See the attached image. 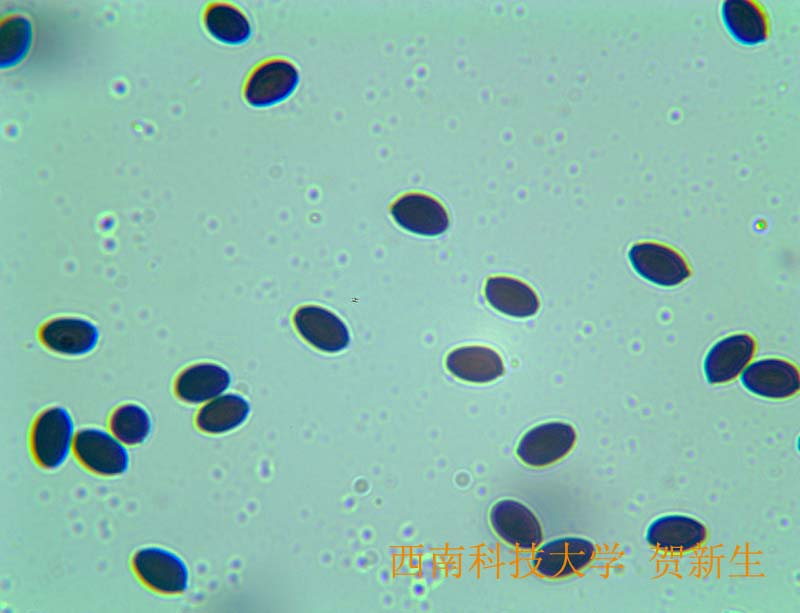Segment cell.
<instances>
[{
  "instance_id": "cell-1",
  "label": "cell",
  "mask_w": 800,
  "mask_h": 613,
  "mask_svg": "<svg viewBox=\"0 0 800 613\" xmlns=\"http://www.w3.org/2000/svg\"><path fill=\"white\" fill-rule=\"evenodd\" d=\"M73 430V420L65 408L52 407L43 411L37 417L31 434L36 461L44 468L59 467L69 454Z\"/></svg>"
},
{
  "instance_id": "cell-2",
  "label": "cell",
  "mask_w": 800,
  "mask_h": 613,
  "mask_svg": "<svg viewBox=\"0 0 800 613\" xmlns=\"http://www.w3.org/2000/svg\"><path fill=\"white\" fill-rule=\"evenodd\" d=\"M299 73L293 63L273 58L257 65L247 77L243 94L253 107H269L287 99L296 89Z\"/></svg>"
},
{
  "instance_id": "cell-3",
  "label": "cell",
  "mask_w": 800,
  "mask_h": 613,
  "mask_svg": "<svg viewBox=\"0 0 800 613\" xmlns=\"http://www.w3.org/2000/svg\"><path fill=\"white\" fill-rule=\"evenodd\" d=\"M576 432L564 422H547L528 430L516 449L519 459L531 467H544L565 457L574 447Z\"/></svg>"
},
{
  "instance_id": "cell-4",
  "label": "cell",
  "mask_w": 800,
  "mask_h": 613,
  "mask_svg": "<svg viewBox=\"0 0 800 613\" xmlns=\"http://www.w3.org/2000/svg\"><path fill=\"white\" fill-rule=\"evenodd\" d=\"M133 568L150 588L164 594H180L188 588V569L176 554L159 548L139 550L133 557Z\"/></svg>"
},
{
  "instance_id": "cell-5",
  "label": "cell",
  "mask_w": 800,
  "mask_h": 613,
  "mask_svg": "<svg viewBox=\"0 0 800 613\" xmlns=\"http://www.w3.org/2000/svg\"><path fill=\"white\" fill-rule=\"evenodd\" d=\"M628 257L637 274L660 286L679 285L691 274L684 258L665 245L652 242L635 244Z\"/></svg>"
},
{
  "instance_id": "cell-6",
  "label": "cell",
  "mask_w": 800,
  "mask_h": 613,
  "mask_svg": "<svg viewBox=\"0 0 800 613\" xmlns=\"http://www.w3.org/2000/svg\"><path fill=\"white\" fill-rule=\"evenodd\" d=\"M595 553L594 545L583 538L564 537L550 541L535 553L532 565L547 578H563L585 568Z\"/></svg>"
},
{
  "instance_id": "cell-7",
  "label": "cell",
  "mask_w": 800,
  "mask_h": 613,
  "mask_svg": "<svg viewBox=\"0 0 800 613\" xmlns=\"http://www.w3.org/2000/svg\"><path fill=\"white\" fill-rule=\"evenodd\" d=\"M489 518L495 533L514 547L531 550L542 541V529L537 517L518 501H498L492 506Z\"/></svg>"
},
{
  "instance_id": "cell-8",
  "label": "cell",
  "mask_w": 800,
  "mask_h": 613,
  "mask_svg": "<svg viewBox=\"0 0 800 613\" xmlns=\"http://www.w3.org/2000/svg\"><path fill=\"white\" fill-rule=\"evenodd\" d=\"M74 452L83 465L101 475H119L128 468L126 448L103 430L79 431L74 441Z\"/></svg>"
},
{
  "instance_id": "cell-9",
  "label": "cell",
  "mask_w": 800,
  "mask_h": 613,
  "mask_svg": "<svg viewBox=\"0 0 800 613\" xmlns=\"http://www.w3.org/2000/svg\"><path fill=\"white\" fill-rule=\"evenodd\" d=\"M293 321L299 334L318 350L336 353L349 345L348 328L338 316L325 308L302 306L294 313Z\"/></svg>"
},
{
  "instance_id": "cell-10",
  "label": "cell",
  "mask_w": 800,
  "mask_h": 613,
  "mask_svg": "<svg viewBox=\"0 0 800 613\" xmlns=\"http://www.w3.org/2000/svg\"><path fill=\"white\" fill-rule=\"evenodd\" d=\"M394 220L404 229L419 235L436 236L449 225L448 214L435 198L422 193H407L390 207Z\"/></svg>"
},
{
  "instance_id": "cell-11",
  "label": "cell",
  "mask_w": 800,
  "mask_h": 613,
  "mask_svg": "<svg viewBox=\"0 0 800 613\" xmlns=\"http://www.w3.org/2000/svg\"><path fill=\"white\" fill-rule=\"evenodd\" d=\"M725 29L739 44L756 46L766 42L772 31L764 5L756 0H726L721 5Z\"/></svg>"
},
{
  "instance_id": "cell-12",
  "label": "cell",
  "mask_w": 800,
  "mask_h": 613,
  "mask_svg": "<svg viewBox=\"0 0 800 613\" xmlns=\"http://www.w3.org/2000/svg\"><path fill=\"white\" fill-rule=\"evenodd\" d=\"M743 386L765 398L783 399L799 390V374L791 363L781 359H763L750 364L741 375Z\"/></svg>"
},
{
  "instance_id": "cell-13",
  "label": "cell",
  "mask_w": 800,
  "mask_h": 613,
  "mask_svg": "<svg viewBox=\"0 0 800 613\" xmlns=\"http://www.w3.org/2000/svg\"><path fill=\"white\" fill-rule=\"evenodd\" d=\"M40 339L50 350L70 356L90 353L99 342V330L82 318L61 317L46 322L40 329Z\"/></svg>"
},
{
  "instance_id": "cell-14",
  "label": "cell",
  "mask_w": 800,
  "mask_h": 613,
  "mask_svg": "<svg viewBox=\"0 0 800 613\" xmlns=\"http://www.w3.org/2000/svg\"><path fill=\"white\" fill-rule=\"evenodd\" d=\"M756 349L748 334H735L718 341L707 353L704 372L711 384L734 379L751 360Z\"/></svg>"
},
{
  "instance_id": "cell-15",
  "label": "cell",
  "mask_w": 800,
  "mask_h": 613,
  "mask_svg": "<svg viewBox=\"0 0 800 613\" xmlns=\"http://www.w3.org/2000/svg\"><path fill=\"white\" fill-rule=\"evenodd\" d=\"M706 537V528L700 521L677 514L654 520L646 532V540L652 547L672 552L691 550Z\"/></svg>"
},
{
  "instance_id": "cell-16",
  "label": "cell",
  "mask_w": 800,
  "mask_h": 613,
  "mask_svg": "<svg viewBox=\"0 0 800 613\" xmlns=\"http://www.w3.org/2000/svg\"><path fill=\"white\" fill-rule=\"evenodd\" d=\"M228 371L212 363L187 367L176 378L175 392L188 403H202L224 392L230 385Z\"/></svg>"
},
{
  "instance_id": "cell-17",
  "label": "cell",
  "mask_w": 800,
  "mask_h": 613,
  "mask_svg": "<svg viewBox=\"0 0 800 613\" xmlns=\"http://www.w3.org/2000/svg\"><path fill=\"white\" fill-rule=\"evenodd\" d=\"M446 366L459 379L473 383L491 382L504 372L498 353L483 346H465L451 351Z\"/></svg>"
},
{
  "instance_id": "cell-18",
  "label": "cell",
  "mask_w": 800,
  "mask_h": 613,
  "mask_svg": "<svg viewBox=\"0 0 800 613\" xmlns=\"http://www.w3.org/2000/svg\"><path fill=\"white\" fill-rule=\"evenodd\" d=\"M485 296L495 309L514 317L532 316L539 308L536 293L527 284L511 277H490L485 285Z\"/></svg>"
},
{
  "instance_id": "cell-19",
  "label": "cell",
  "mask_w": 800,
  "mask_h": 613,
  "mask_svg": "<svg viewBox=\"0 0 800 613\" xmlns=\"http://www.w3.org/2000/svg\"><path fill=\"white\" fill-rule=\"evenodd\" d=\"M202 21L207 32L224 44L240 45L251 36V26L245 14L228 2H209L203 11Z\"/></svg>"
},
{
  "instance_id": "cell-20",
  "label": "cell",
  "mask_w": 800,
  "mask_h": 613,
  "mask_svg": "<svg viewBox=\"0 0 800 613\" xmlns=\"http://www.w3.org/2000/svg\"><path fill=\"white\" fill-rule=\"evenodd\" d=\"M249 413L247 400L237 394H226L205 404L196 416V424L207 433H225L244 423Z\"/></svg>"
},
{
  "instance_id": "cell-21",
  "label": "cell",
  "mask_w": 800,
  "mask_h": 613,
  "mask_svg": "<svg viewBox=\"0 0 800 613\" xmlns=\"http://www.w3.org/2000/svg\"><path fill=\"white\" fill-rule=\"evenodd\" d=\"M34 31L28 17L10 13L0 22V66L10 69L18 66L28 56Z\"/></svg>"
},
{
  "instance_id": "cell-22",
  "label": "cell",
  "mask_w": 800,
  "mask_h": 613,
  "mask_svg": "<svg viewBox=\"0 0 800 613\" xmlns=\"http://www.w3.org/2000/svg\"><path fill=\"white\" fill-rule=\"evenodd\" d=\"M151 427L149 414L136 404H124L118 407L110 418L111 431L128 445L144 442L151 432Z\"/></svg>"
}]
</instances>
